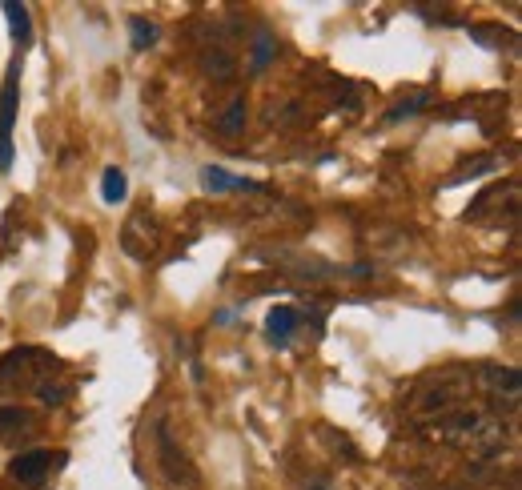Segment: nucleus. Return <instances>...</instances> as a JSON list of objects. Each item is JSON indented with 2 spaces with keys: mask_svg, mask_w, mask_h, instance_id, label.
Listing matches in <instances>:
<instances>
[{
  "mask_svg": "<svg viewBox=\"0 0 522 490\" xmlns=\"http://www.w3.org/2000/svg\"><path fill=\"white\" fill-rule=\"evenodd\" d=\"M37 398H41L45 406H61V402L69 398V386H65V382H53V378H49V382H45V386L37 390Z\"/></svg>",
  "mask_w": 522,
  "mask_h": 490,
  "instance_id": "nucleus-22",
  "label": "nucleus"
},
{
  "mask_svg": "<svg viewBox=\"0 0 522 490\" xmlns=\"http://www.w3.org/2000/svg\"><path fill=\"white\" fill-rule=\"evenodd\" d=\"M201 181H205V189H209V193H229V189H253L249 181H241V177L225 173L221 165H205V169H201Z\"/></svg>",
  "mask_w": 522,
  "mask_h": 490,
  "instance_id": "nucleus-15",
  "label": "nucleus"
},
{
  "mask_svg": "<svg viewBox=\"0 0 522 490\" xmlns=\"http://www.w3.org/2000/svg\"><path fill=\"white\" fill-rule=\"evenodd\" d=\"M274 53H278V41H274V33H266V29H261V33H257V41H253V57H249V65H253V69H266Z\"/></svg>",
  "mask_w": 522,
  "mask_h": 490,
  "instance_id": "nucleus-18",
  "label": "nucleus"
},
{
  "mask_svg": "<svg viewBox=\"0 0 522 490\" xmlns=\"http://www.w3.org/2000/svg\"><path fill=\"white\" fill-rule=\"evenodd\" d=\"M298 490H338V482H334L330 474L314 470V474H306V478H302V486H298Z\"/></svg>",
  "mask_w": 522,
  "mask_h": 490,
  "instance_id": "nucleus-23",
  "label": "nucleus"
},
{
  "mask_svg": "<svg viewBox=\"0 0 522 490\" xmlns=\"http://www.w3.org/2000/svg\"><path fill=\"white\" fill-rule=\"evenodd\" d=\"M494 169H498V157H478V161L462 165L458 173H450V177H446V185H458V181H466L470 173H494Z\"/></svg>",
  "mask_w": 522,
  "mask_h": 490,
  "instance_id": "nucleus-20",
  "label": "nucleus"
},
{
  "mask_svg": "<svg viewBox=\"0 0 522 490\" xmlns=\"http://www.w3.org/2000/svg\"><path fill=\"white\" fill-rule=\"evenodd\" d=\"M5 13H9V25H13V37L21 49L33 45V17H29V5H17V0H5Z\"/></svg>",
  "mask_w": 522,
  "mask_h": 490,
  "instance_id": "nucleus-14",
  "label": "nucleus"
},
{
  "mask_svg": "<svg viewBox=\"0 0 522 490\" xmlns=\"http://www.w3.org/2000/svg\"><path fill=\"white\" fill-rule=\"evenodd\" d=\"M294 330H298V310L294 306H274L270 318H266V338L282 350V346H290Z\"/></svg>",
  "mask_w": 522,
  "mask_h": 490,
  "instance_id": "nucleus-10",
  "label": "nucleus"
},
{
  "mask_svg": "<svg viewBox=\"0 0 522 490\" xmlns=\"http://www.w3.org/2000/svg\"><path fill=\"white\" fill-rule=\"evenodd\" d=\"M161 241H165V225H161V217L145 205V209H133L129 213V221H125V229H121V250L133 258V262H153L157 254H161Z\"/></svg>",
  "mask_w": 522,
  "mask_h": 490,
  "instance_id": "nucleus-2",
  "label": "nucleus"
},
{
  "mask_svg": "<svg viewBox=\"0 0 522 490\" xmlns=\"http://www.w3.org/2000/svg\"><path fill=\"white\" fill-rule=\"evenodd\" d=\"M9 474L21 482V486H41L49 474H53V454L49 450H25L13 458Z\"/></svg>",
  "mask_w": 522,
  "mask_h": 490,
  "instance_id": "nucleus-9",
  "label": "nucleus"
},
{
  "mask_svg": "<svg viewBox=\"0 0 522 490\" xmlns=\"http://www.w3.org/2000/svg\"><path fill=\"white\" fill-rule=\"evenodd\" d=\"M33 414L25 406H0V438H13L17 430H29Z\"/></svg>",
  "mask_w": 522,
  "mask_h": 490,
  "instance_id": "nucleus-17",
  "label": "nucleus"
},
{
  "mask_svg": "<svg viewBox=\"0 0 522 490\" xmlns=\"http://www.w3.org/2000/svg\"><path fill=\"white\" fill-rule=\"evenodd\" d=\"M153 446H157V466H161V474H165L169 486H177V490H197V486H201L197 466H193V458L181 450V442L173 438L169 422H157Z\"/></svg>",
  "mask_w": 522,
  "mask_h": 490,
  "instance_id": "nucleus-3",
  "label": "nucleus"
},
{
  "mask_svg": "<svg viewBox=\"0 0 522 490\" xmlns=\"http://www.w3.org/2000/svg\"><path fill=\"white\" fill-rule=\"evenodd\" d=\"M201 73L225 85V81H233V73H237V61H233V53H229L225 45H209V49L201 53Z\"/></svg>",
  "mask_w": 522,
  "mask_h": 490,
  "instance_id": "nucleus-11",
  "label": "nucleus"
},
{
  "mask_svg": "<svg viewBox=\"0 0 522 490\" xmlns=\"http://www.w3.org/2000/svg\"><path fill=\"white\" fill-rule=\"evenodd\" d=\"M125 197H129V177H125L117 165H109L105 177H101V201H105V205H121Z\"/></svg>",
  "mask_w": 522,
  "mask_h": 490,
  "instance_id": "nucleus-16",
  "label": "nucleus"
},
{
  "mask_svg": "<svg viewBox=\"0 0 522 490\" xmlns=\"http://www.w3.org/2000/svg\"><path fill=\"white\" fill-rule=\"evenodd\" d=\"M506 446V422L498 418V414H486L478 426H474V434H470V442L462 446L470 458H494L498 450Z\"/></svg>",
  "mask_w": 522,
  "mask_h": 490,
  "instance_id": "nucleus-8",
  "label": "nucleus"
},
{
  "mask_svg": "<svg viewBox=\"0 0 522 490\" xmlns=\"http://www.w3.org/2000/svg\"><path fill=\"white\" fill-rule=\"evenodd\" d=\"M482 390L498 406L518 410V402H522V374L514 366H482Z\"/></svg>",
  "mask_w": 522,
  "mask_h": 490,
  "instance_id": "nucleus-7",
  "label": "nucleus"
},
{
  "mask_svg": "<svg viewBox=\"0 0 522 490\" xmlns=\"http://www.w3.org/2000/svg\"><path fill=\"white\" fill-rule=\"evenodd\" d=\"M470 37H474L478 45H486V49H502V41H510V33L490 29V25H470Z\"/></svg>",
  "mask_w": 522,
  "mask_h": 490,
  "instance_id": "nucleus-21",
  "label": "nucleus"
},
{
  "mask_svg": "<svg viewBox=\"0 0 522 490\" xmlns=\"http://www.w3.org/2000/svg\"><path fill=\"white\" fill-rule=\"evenodd\" d=\"M17 77H21V65L13 61L5 89H0V173L13 169V125H17V85H21Z\"/></svg>",
  "mask_w": 522,
  "mask_h": 490,
  "instance_id": "nucleus-6",
  "label": "nucleus"
},
{
  "mask_svg": "<svg viewBox=\"0 0 522 490\" xmlns=\"http://www.w3.org/2000/svg\"><path fill=\"white\" fill-rule=\"evenodd\" d=\"M482 418H486V410H478V406H450V410H442L438 418H430V434H434L438 442L462 450Z\"/></svg>",
  "mask_w": 522,
  "mask_h": 490,
  "instance_id": "nucleus-5",
  "label": "nucleus"
},
{
  "mask_svg": "<svg viewBox=\"0 0 522 490\" xmlns=\"http://www.w3.org/2000/svg\"><path fill=\"white\" fill-rule=\"evenodd\" d=\"M518 201H522V185L518 181H498V185H490V189H482L474 201H470V221H482V225H502V217L506 221H514L518 217Z\"/></svg>",
  "mask_w": 522,
  "mask_h": 490,
  "instance_id": "nucleus-4",
  "label": "nucleus"
},
{
  "mask_svg": "<svg viewBox=\"0 0 522 490\" xmlns=\"http://www.w3.org/2000/svg\"><path fill=\"white\" fill-rule=\"evenodd\" d=\"M129 33H133V49H137V53H145V49L157 41V25H149L145 17H133V21H129Z\"/></svg>",
  "mask_w": 522,
  "mask_h": 490,
  "instance_id": "nucleus-19",
  "label": "nucleus"
},
{
  "mask_svg": "<svg viewBox=\"0 0 522 490\" xmlns=\"http://www.w3.org/2000/svg\"><path fill=\"white\" fill-rule=\"evenodd\" d=\"M245 117H249V105H245V97H233L229 101V109L213 121V129L221 133V137H237L241 129H245Z\"/></svg>",
  "mask_w": 522,
  "mask_h": 490,
  "instance_id": "nucleus-13",
  "label": "nucleus"
},
{
  "mask_svg": "<svg viewBox=\"0 0 522 490\" xmlns=\"http://www.w3.org/2000/svg\"><path fill=\"white\" fill-rule=\"evenodd\" d=\"M430 93L426 89H418V93H410V97H402L398 105H390V113H386V125H398V121H410V117H418L422 109H430Z\"/></svg>",
  "mask_w": 522,
  "mask_h": 490,
  "instance_id": "nucleus-12",
  "label": "nucleus"
},
{
  "mask_svg": "<svg viewBox=\"0 0 522 490\" xmlns=\"http://www.w3.org/2000/svg\"><path fill=\"white\" fill-rule=\"evenodd\" d=\"M49 378H57V358L33 346H21L13 354H5L0 362V398L5 394H21V390H41Z\"/></svg>",
  "mask_w": 522,
  "mask_h": 490,
  "instance_id": "nucleus-1",
  "label": "nucleus"
}]
</instances>
